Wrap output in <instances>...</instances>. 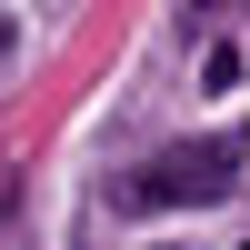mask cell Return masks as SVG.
I'll use <instances>...</instances> for the list:
<instances>
[{
  "instance_id": "cell-2",
  "label": "cell",
  "mask_w": 250,
  "mask_h": 250,
  "mask_svg": "<svg viewBox=\"0 0 250 250\" xmlns=\"http://www.w3.org/2000/svg\"><path fill=\"white\" fill-rule=\"evenodd\" d=\"M200 80H210V90H240V50H230V40H210V60H200Z\"/></svg>"
},
{
  "instance_id": "cell-1",
  "label": "cell",
  "mask_w": 250,
  "mask_h": 250,
  "mask_svg": "<svg viewBox=\"0 0 250 250\" xmlns=\"http://www.w3.org/2000/svg\"><path fill=\"white\" fill-rule=\"evenodd\" d=\"M240 190V150L230 140H180V150L140 160L130 180H120V200L130 210H210V200Z\"/></svg>"
},
{
  "instance_id": "cell-3",
  "label": "cell",
  "mask_w": 250,
  "mask_h": 250,
  "mask_svg": "<svg viewBox=\"0 0 250 250\" xmlns=\"http://www.w3.org/2000/svg\"><path fill=\"white\" fill-rule=\"evenodd\" d=\"M10 40H20V20H10V10H0V60H10Z\"/></svg>"
}]
</instances>
